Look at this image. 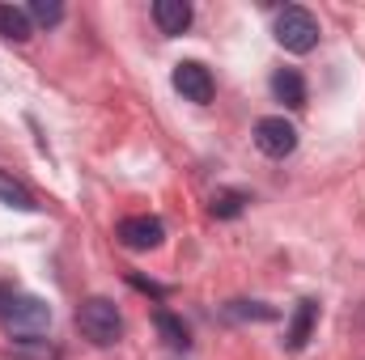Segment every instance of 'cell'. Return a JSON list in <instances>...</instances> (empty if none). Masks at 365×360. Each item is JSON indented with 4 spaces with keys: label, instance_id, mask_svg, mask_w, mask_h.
I'll return each mask as SVG.
<instances>
[{
    "label": "cell",
    "instance_id": "15",
    "mask_svg": "<svg viewBox=\"0 0 365 360\" xmlns=\"http://www.w3.org/2000/svg\"><path fill=\"white\" fill-rule=\"evenodd\" d=\"M225 314H230V318H251V322H272L276 318V309L264 305V301H230Z\"/></svg>",
    "mask_w": 365,
    "mask_h": 360
},
{
    "label": "cell",
    "instance_id": "16",
    "mask_svg": "<svg viewBox=\"0 0 365 360\" xmlns=\"http://www.w3.org/2000/svg\"><path fill=\"white\" fill-rule=\"evenodd\" d=\"M26 17L38 21V26H60V21H64V4H60V0H30Z\"/></svg>",
    "mask_w": 365,
    "mask_h": 360
},
{
    "label": "cell",
    "instance_id": "17",
    "mask_svg": "<svg viewBox=\"0 0 365 360\" xmlns=\"http://www.w3.org/2000/svg\"><path fill=\"white\" fill-rule=\"evenodd\" d=\"M17 301V292H13V284H0V318L9 314V305Z\"/></svg>",
    "mask_w": 365,
    "mask_h": 360
},
{
    "label": "cell",
    "instance_id": "12",
    "mask_svg": "<svg viewBox=\"0 0 365 360\" xmlns=\"http://www.w3.org/2000/svg\"><path fill=\"white\" fill-rule=\"evenodd\" d=\"M0 38H9V43H26V38H30V17H26V9L0 4Z\"/></svg>",
    "mask_w": 365,
    "mask_h": 360
},
{
    "label": "cell",
    "instance_id": "14",
    "mask_svg": "<svg viewBox=\"0 0 365 360\" xmlns=\"http://www.w3.org/2000/svg\"><path fill=\"white\" fill-rule=\"evenodd\" d=\"M242 208H247L242 191H217L212 195V216L217 221H234V216H242Z\"/></svg>",
    "mask_w": 365,
    "mask_h": 360
},
{
    "label": "cell",
    "instance_id": "5",
    "mask_svg": "<svg viewBox=\"0 0 365 360\" xmlns=\"http://www.w3.org/2000/svg\"><path fill=\"white\" fill-rule=\"evenodd\" d=\"M175 90L187 97V102H195V106H204V102H212V73L200 64V60H182L175 64Z\"/></svg>",
    "mask_w": 365,
    "mask_h": 360
},
{
    "label": "cell",
    "instance_id": "4",
    "mask_svg": "<svg viewBox=\"0 0 365 360\" xmlns=\"http://www.w3.org/2000/svg\"><path fill=\"white\" fill-rule=\"evenodd\" d=\"M255 149L264 153V157H289L293 149H297V127L284 119V115H268V119H259L255 123Z\"/></svg>",
    "mask_w": 365,
    "mask_h": 360
},
{
    "label": "cell",
    "instance_id": "7",
    "mask_svg": "<svg viewBox=\"0 0 365 360\" xmlns=\"http://www.w3.org/2000/svg\"><path fill=\"white\" fill-rule=\"evenodd\" d=\"M314 322H319V301H297V309H293V318H289V335H284V348L289 352H302L306 344H310V331H314Z\"/></svg>",
    "mask_w": 365,
    "mask_h": 360
},
{
    "label": "cell",
    "instance_id": "11",
    "mask_svg": "<svg viewBox=\"0 0 365 360\" xmlns=\"http://www.w3.org/2000/svg\"><path fill=\"white\" fill-rule=\"evenodd\" d=\"M0 203H9V208H17V212H34V208H38L34 195H30V186H21L9 170H0Z\"/></svg>",
    "mask_w": 365,
    "mask_h": 360
},
{
    "label": "cell",
    "instance_id": "9",
    "mask_svg": "<svg viewBox=\"0 0 365 360\" xmlns=\"http://www.w3.org/2000/svg\"><path fill=\"white\" fill-rule=\"evenodd\" d=\"M272 93H276V102H284V106H306V81H302V73L297 68H280L272 77Z\"/></svg>",
    "mask_w": 365,
    "mask_h": 360
},
{
    "label": "cell",
    "instance_id": "2",
    "mask_svg": "<svg viewBox=\"0 0 365 360\" xmlns=\"http://www.w3.org/2000/svg\"><path fill=\"white\" fill-rule=\"evenodd\" d=\"M276 43L284 51H293V55L314 51L319 47V21H314V13L302 9V4H284L276 13Z\"/></svg>",
    "mask_w": 365,
    "mask_h": 360
},
{
    "label": "cell",
    "instance_id": "1",
    "mask_svg": "<svg viewBox=\"0 0 365 360\" xmlns=\"http://www.w3.org/2000/svg\"><path fill=\"white\" fill-rule=\"evenodd\" d=\"M77 327H81V335H86L90 344L110 348V344H119V335H123V314H119V305H115L110 297H90V301L77 305Z\"/></svg>",
    "mask_w": 365,
    "mask_h": 360
},
{
    "label": "cell",
    "instance_id": "10",
    "mask_svg": "<svg viewBox=\"0 0 365 360\" xmlns=\"http://www.w3.org/2000/svg\"><path fill=\"white\" fill-rule=\"evenodd\" d=\"M153 327H158V335L166 339V348H175V352H187V348H191V335H187V327H182L179 314L153 309Z\"/></svg>",
    "mask_w": 365,
    "mask_h": 360
},
{
    "label": "cell",
    "instance_id": "3",
    "mask_svg": "<svg viewBox=\"0 0 365 360\" xmlns=\"http://www.w3.org/2000/svg\"><path fill=\"white\" fill-rule=\"evenodd\" d=\"M0 322H4V327L17 335V339L47 335V327H51V305H47V301H38V297H17Z\"/></svg>",
    "mask_w": 365,
    "mask_h": 360
},
{
    "label": "cell",
    "instance_id": "8",
    "mask_svg": "<svg viewBox=\"0 0 365 360\" xmlns=\"http://www.w3.org/2000/svg\"><path fill=\"white\" fill-rule=\"evenodd\" d=\"M153 21H158V30L162 34H182L187 26H191V4L187 0H158L153 4Z\"/></svg>",
    "mask_w": 365,
    "mask_h": 360
},
{
    "label": "cell",
    "instance_id": "13",
    "mask_svg": "<svg viewBox=\"0 0 365 360\" xmlns=\"http://www.w3.org/2000/svg\"><path fill=\"white\" fill-rule=\"evenodd\" d=\"M13 356H21V360H60V348L47 344L43 335H30V339H13Z\"/></svg>",
    "mask_w": 365,
    "mask_h": 360
},
{
    "label": "cell",
    "instance_id": "18",
    "mask_svg": "<svg viewBox=\"0 0 365 360\" xmlns=\"http://www.w3.org/2000/svg\"><path fill=\"white\" fill-rule=\"evenodd\" d=\"M132 284H136V288H145V292H153V297H166V288H162V284H149V280H140V275H132Z\"/></svg>",
    "mask_w": 365,
    "mask_h": 360
},
{
    "label": "cell",
    "instance_id": "6",
    "mask_svg": "<svg viewBox=\"0 0 365 360\" xmlns=\"http://www.w3.org/2000/svg\"><path fill=\"white\" fill-rule=\"evenodd\" d=\"M162 238H166V225L158 216H128V221H119V242L128 250H153V246H162Z\"/></svg>",
    "mask_w": 365,
    "mask_h": 360
}]
</instances>
